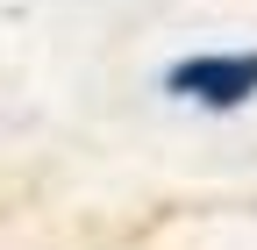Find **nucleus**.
Wrapping results in <instances>:
<instances>
[{
	"label": "nucleus",
	"mask_w": 257,
	"mask_h": 250,
	"mask_svg": "<svg viewBox=\"0 0 257 250\" xmlns=\"http://www.w3.org/2000/svg\"><path fill=\"white\" fill-rule=\"evenodd\" d=\"M165 86L179 93V100H200L214 114L243 107L257 93V50H200V57H179V65L165 72Z\"/></svg>",
	"instance_id": "1"
}]
</instances>
